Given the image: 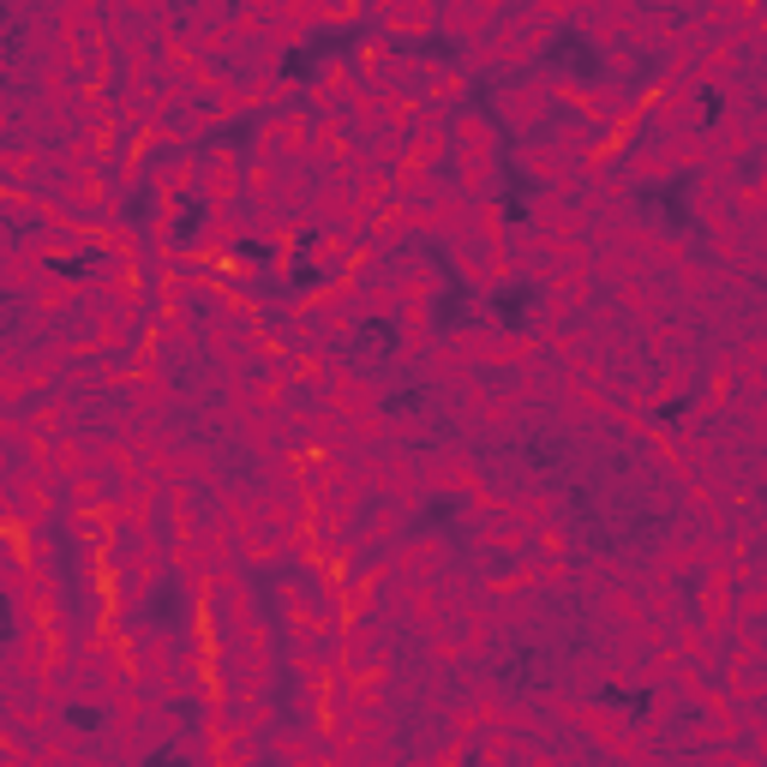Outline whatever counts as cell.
I'll return each mask as SVG.
<instances>
[{"instance_id": "6da1fadb", "label": "cell", "mask_w": 767, "mask_h": 767, "mask_svg": "<svg viewBox=\"0 0 767 767\" xmlns=\"http://www.w3.org/2000/svg\"><path fill=\"white\" fill-rule=\"evenodd\" d=\"M636 198H642V204H648V210H654L666 228H677V234L689 228V181H684V174H677V181H654V186H642Z\"/></svg>"}, {"instance_id": "7a4b0ae2", "label": "cell", "mask_w": 767, "mask_h": 767, "mask_svg": "<svg viewBox=\"0 0 767 767\" xmlns=\"http://www.w3.org/2000/svg\"><path fill=\"white\" fill-rule=\"evenodd\" d=\"M114 271H121V259H114V252H102V247L48 259V276H55V283H91V276H114Z\"/></svg>"}, {"instance_id": "3957f363", "label": "cell", "mask_w": 767, "mask_h": 767, "mask_svg": "<svg viewBox=\"0 0 767 767\" xmlns=\"http://www.w3.org/2000/svg\"><path fill=\"white\" fill-rule=\"evenodd\" d=\"M534 300H540V283H504V288L492 294V312H497V324H510V330H516L522 318L534 312Z\"/></svg>"}, {"instance_id": "277c9868", "label": "cell", "mask_w": 767, "mask_h": 767, "mask_svg": "<svg viewBox=\"0 0 767 767\" xmlns=\"http://www.w3.org/2000/svg\"><path fill=\"white\" fill-rule=\"evenodd\" d=\"M599 708L611 713H630V720H648L654 713V689H636V684H599Z\"/></svg>"}, {"instance_id": "5b68a950", "label": "cell", "mask_w": 767, "mask_h": 767, "mask_svg": "<svg viewBox=\"0 0 767 767\" xmlns=\"http://www.w3.org/2000/svg\"><path fill=\"white\" fill-rule=\"evenodd\" d=\"M497 174H504V222H510V228H522V222H528V198H534V186L522 181V169H516L510 157H504V169H497Z\"/></svg>"}, {"instance_id": "8992f818", "label": "cell", "mask_w": 767, "mask_h": 767, "mask_svg": "<svg viewBox=\"0 0 767 767\" xmlns=\"http://www.w3.org/2000/svg\"><path fill=\"white\" fill-rule=\"evenodd\" d=\"M696 402H701V384H689L684 396H672V402H654V408H648V426H654V432H677V426H684V414H689Z\"/></svg>"}, {"instance_id": "52a82bcc", "label": "cell", "mask_w": 767, "mask_h": 767, "mask_svg": "<svg viewBox=\"0 0 767 767\" xmlns=\"http://www.w3.org/2000/svg\"><path fill=\"white\" fill-rule=\"evenodd\" d=\"M283 79L294 84V91L318 79V48L312 43H300V48H288V55H283Z\"/></svg>"}, {"instance_id": "ba28073f", "label": "cell", "mask_w": 767, "mask_h": 767, "mask_svg": "<svg viewBox=\"0 0 767 767\" xmlns=\"http://www.w3.org/2000/svg\"><path fill=\"white\" fill-rule=\"evenodd\" d=\"M725 114V96L720 91H701V126H713Z\"/></svg>"}]
</instances>
